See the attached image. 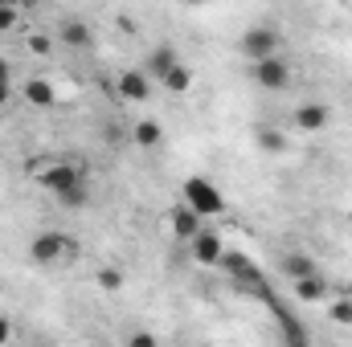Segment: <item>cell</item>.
Masks as SVG:
<instances>
[{"label":"cell","mask_w":352,"mask_h":347,"mask_svg":"<svg viewBox=\"0 0 352 347\" xmlns=\"http://www.w3.org/2000/svg\"><path fill=\"white\" fill-rule=\"evenodd\" d=\"M131 139H135V147L156 152V147L164 143V131H160V123H156V119H140V123L131 127Z\"/></svg>","instance_id":"obj_13"},{"label":"cell","mask_w":352,"mask_h":347,"mask_svg":"<svg viewBox=\"0 0 352 347\" xmlns=\"http://www.w3.org/2000/svg\"><path fill=\"white\" fill-rule=\"evenodd\" d=\"M278 270H283V278H307V274H316L320 265H316V258L307 254V250H291V254H283V261H278Z\"/></svg>","instance_id":"obj_11"},{"label":"cell","mask_w":352,"mask_h":347,"mask_svg":"<svg viewBox=\"0 0 352 347\" xmlns=\"http://www.w3.org/2000/svg\"><path fill=\"white\" fill-rule=\"evenodd\" d=\"M254 143H258V152H266V156H283L287 152V135L278 127H258L254 131Z\"/></svg>","instance_id":"obj_16"},{"label":"cell","mask_w":352,"mask_h":347,"mask_svg":"<svg viewBox=\"0 0 352 347\" xmlns=\"http://www.w3.org/2000/svg\"><path fill=\"white\" fill-rule=\"evenodd\" d=\"M115 90H119L127 102H148V98H152V82H148L144 70H127V74H119Z\"/></svg>","instance_id":"obj_8"},{"label":"cell","mask_w":352,"mask_h":347,"mask_svg":"<svg viewBox=\"0 0 352 347\" xmlns=\"http://www.w3.org/2000/svg\"><path fill=\"white\" fill-rule=\"evenodd\" d=\"M16 25V4L12 0H0V33H8Z\"/></svg>","instance_id":"obj_22"},{"label":"cell","mask_w":352,"mask_h":347,"mask_svg":"<svg viewBox=\"0 0 352 347\" xmlns=\"http://www.w3.org/2000/svg\"><path fill=\"white\" fill-rule=\"evenodd\" d=\"M168 225H173V233L180 237V241H188V237H192V233L201 229V217H197V213H192V208L184 204V208H173V217H168Z\"/></svg>","instance_id":"obj_15"},{"label":"cell","mask_w":352,"mask_h":347,"mask_svg":"<svg viewBox=\"0 0 352 347\" xmlns=\"http://www.w3.org/2000/svg\"><path fill=\"white\" fill-rule=\"evenodd\" d=\"M160 86H168V90H173V94H184V90L192 86V70H188L184 62H176L173 70H168V74L160 78Z\"/></svg>","instance_id":"obj_18"},{"label":"cell","mask_w":352,"mask_h":347,"mask_svg":"<svg viewBox=\"0 0 352 347\" xmlns=\"http://www.w3.org/2000/svg\"><path fill=\"white\" fill-rule=\"evenodd\" d=\"M37 184H41L50 196H62V192H70V188L87 184V176H82L78 164H70V160H54V164H45V168H41Z\"/></svg>","instance_id":"obj_5"},{"label":"cell","mask_w":352,"mask_h":347,"mask_svg":"<svg viewBox=\"0 0 352 347\" xmlns=\"http://www.w3.org/2000/svg\"><path fill=\"white\" fill-rule=\"evenodd\" d=\"M278 45H283V37H278L274 25H250V29L242 33V41H238V53H242L246 62H263L270 53H278Z\"/></svg>","instance_id":"obj_3"},{"label":"cell","mask_w":352,"mask_h":347,"mask_svg":"<svg viewBox=\"0 0 352 347\" xmlns=\"http://www.w3.org/2000/svg\"><path fill=\"white\" fill-rule=\"evenodd\" d=\"M254 82L263 90H270V94H278V90L291 86V66H287L278 53H270L263 62H254Z\"/></svg>","instance_id":"obj_6"},{"label":"cell","mask_w":352,"mask_h":347,"mask_svg":"<svg viewBox=\"0 0 352 347\" xmlns=\"http://www.w3.org/2000/svg\"><path fill=\"white\" fill-rule=\"evenodd\" d=\"M8 339H12V323H8V319L0 315V347L8 344Z\"/></svg>","instance_id":"obj_25"},{"label":"cell","mask_w":352,"mask_h":347,"mask_svg":"<svg viewBox=\"0 0 352 347\" xmlns=\"http://www.w3.org/2000/svg\"><path fill=\"white\" fill-rule=\"evenodd\" d=\"M8 82H12V66L0 58V86H8Z\"/></svg>","instance_id":"obj_26"},{"label":"cell","mask_w":352,"mask_h":347,"mask_svg":"<svg viewBox=\"0 0 352 347\" xmlns=\"http://www.w3.org/2000/svg\"><path fill=\"white\" fill-rule=\"evenodd\" d=\"M127 344H131V347H152V344H156V335H152V331H131V335H127Z\"/></svg>","instance_id":"obj_23"},{"label":"cell","mask_w":352,"mask_h":347,"mask_svg":"<svg viewBox=\"0 0 352 347\" xmlns=\"http://www.w3.org/2000/svg\"><path fill=\"white\" fill-rule=\"evenodd\" d=\"M62 45L66 49H90L94 45V33H90V25L82 16H66L62 21Z\"/></svg>","instance_id":"obj_9"},{"label":"cell","mask_w":352,"mask_h":347,"mask_svg":"<svg viewBox=\"0 0 352 347\" xmlns=\"http://www.w3.org/2000/svg\"><path fill=\"white\" fill-rule=\"evenodd\" d=\"M324 294H328V282H324L320 270L307 274V278H295V298H303V302H320Z\"/></svg>","instance_id":"obj_14"},{"label":"cell","mask_w":352,"mask_h":347,"mask_svg":"<svg viewBox=\"0 0 352 347\" xmlns=\"http://www.w3.org/2000/svg\"><path fill=\"white\" fill-rule=\"evenodd\" d=\"M12 4H16V8H33L37 0H12Z\"/></svg>","instance_id":"obj_28"},{"label":"cell","mask_w":352,"mask_h":347,"mask_svg":"<svg viewBox=\"0 0 352 347\" xmlns=\"http://www.w3.org/2000/svg\"><path fill=\"white\" fill-rule=\"evenodd\" d=\"M62 208H82L90 200V192H87V184H78V188H70V192H62V196H54Z\"/></svg>","instance_id":"obj_19"},{"label":"cell","mask_w":352,"mask_h":347,"mask_svg":"<svg viewBox=\"0 0 352 347\" xmlns=\"http://www.w3.org/2000/svg\"><path fill=\"white\" fill-rule=\"evenodd\" d=\"M328 315H332L336 323H344V327H352V298H336Z\"/></svg>","instance_id":"obj_21"},{"label":"cell","mask_w":352,"mask_h":347,"mask_svg":"<svg viewBox=\"0 0 352 347\" xmlns=\"http://www.w3.org/2000/svg\"><path fill=\"white\" fill-rule=\"evenodd\" d=\"M328 119H332V110H328L324 102H303V106L295 110V127H299V131H324Z\"/></svg>","instance_id":"obj_10"},{"label":"cell","mask_w":352,"mask_h":347,"mask_svg":"<svg viewBox=\"0 0 352 347\" xmlns=\"http://www.w3.org/2000/svg\"><path fill=\"white\" fill-rule=\"evenodd\" d=\"M78 246H74V237H66V233H58V229H45V233H37L33 241H29V258L37 261V265H54V261H62L66 254H74Z\"/></svg>","instance_id":"obj_4"},{"label":"cell","mask_w":352,"mask_h":347,"mask_svg":"<svg viewBox=\"0 0 352 347\" xmlns=\"http://www.w3.org/2000/svg\"><path fill=\"white\" fill-rule=\"evenodd\" d=\"M188 254H192V261H201V265H217L221 261V254H226V241L213 233V229H197L192 237H188Z\"/></svg>","instance_id":"obj_7"},{"label":"cell","mask_w":352,"mask_h":347,"mask_svg":"<svg viewBox=\"0 0 352 347\" xmlns=\"http://www.w3.org/2000/svg\"><path fill=\"white\" fill-rule=\"evenodd\" d=\"M180 4H188V8H201V4H205V0H180Z\"/></svg>","instance_id":"obj_29"},{"label":"cell","mask_w":352,"mask_h":347,"mask_svg":"<svg viewBox=\"0 0 352 347\" xmlns=\"http://www.w3.org/2000/svg\"><path fill=\"white\" fill-rule=\"evenodd\" d=\"M94 282H98L102 290H119V286H123V274H119V270H111V265H102V270L94 274Z\"/></svg>","instance_id":"obj_20"},{"label":"cell","mask_w":352,"mask_h":347,"mask_svg":"<svg viewBox=\"0 0 352 347\" xmlns=\"http://www.w3.org/2000/svg\"><path fill=\"white\" fill-rule=\"evenodd\" d=\"M29 49H33V53H50V37L33 33V37H29Z\"/></svg>","instance_id":"obj_24"},{"label":"cell","mask_w":352,"mask_h":347,"mask_svg":"<svg viewBox=\"0 0 352 347\" xmlns=\"http://www.w3.org/2000/svg\"><path fill=\"white\" fill-rule=\"evenodd\" d=\"M8 98H12V82H8V86H0V106H8Z\"/></svg>","instance_id":"obj_27"},{"label":"cell","mask_w":352,"mask_h":347,"mask_svg":"<svg viewBox=\"0 0 352 347\" xmlns=\"http://www.w3.org/2000/svg\"><path fill=\"white\" fill-rule=\"evenodd\" d=\"M184 204H188L197 217H221V213H226V196H221L217 184L205 180V176H188V180H184Z\"/></svg>","instance_id":"obj_1"},{"label":"cell","mask_w":352,"mask_h":347,"mask_svg":"<svg viewBox=\"0 0 352 347\" xmlns=\"http://www.w3.org/2000/svg\"><path fill=\"white\" fill-rule=\"evenodd\" d=\"M25 98H29L33 106H54L58 94H54V86H50L45 78H29V82H25Z\"/></svg>","instance_id":"obj_17"},{"label":"cell","mask_w":352,"mask_h":347,"mask_svg":"<svg viewBox=\"0 0 352 347\" xmlns=\"http://www.w3.org/2000/svg\"><path fill=\"white\" fill-rule=\"evenodd\" d=\"M176 62H180V58H176V49H173V45H156V49L148 53V62H144V74L160 82V78H164V74L173 70Z\"/></svg>","instance_id":"obj_12"},{"label":"cell","mask_w":352,"mask_h":347,"mask_svg":"<svg viewBox=\"0 0 352 347\" xmlns=\"http://www.w3.org/2000/svg\"><path fill=\"white\" fill-rule=\"evenodd\" d=\"M217 265H221V270H226V274H230L238 286L254 290L258 298H266V294H270V290H266V274H263V270H258V265H254L250 258H246V254H238V250H226Z\"/></svg>","instance_id":"obj_2"}]
</instances>
